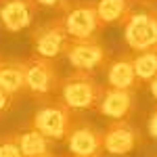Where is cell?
<instances>
[{
  "instance_id": "21",
  "label": "cell",
  "mask_w": 157,
  "mask_h": 157,
  "mask_svg": "<svg viewBox=\"0 0 157 157\" xmlns=\"http://www.w3.org/2000/svg\"><path fill=\"white\" fill-rule=\"evenodd\" d=\"M149 88H151V94H153V97H155V101H157V75L151 80V82H149Z\"/></svg>"
},
{
  "instance_id": "1",
  "label": "cell",
  "mask_w": 157,
  "mask_h": 157,
  "mask_svg": "<svg viewBox=\"0 0 157 157\" xmlns=\"http://www.w3.org/2000/svg\"><path fill=\"white\" fill-rule=\"evenodd\" d=\"M103 97V88L86 71H75L61 84V103L69 111L94 109Z\"/></svg>"
},
{
  "instance_id": "10",
  "label": "cell",
  "mask_w": 157,
  "mask_h": 157,
  "mask_svg": "<svg viewBox=\"0 0 157 157\" xmlns=\"http://www.w3.org/2000/svg\"><path fill=\"white\" fill-rule=\"evenodd\" d=\"M98 113L103 117H109L111 121L128 120L134 111V92L132 90H117V88H107L103 90V97L98 101Z\"/></svg>"
},
{
  "instance_id": "14",
  "label": "cell",
  "mask_w": 157,
  "mask_h": 157,
  "mask_svg": "<svg viewBox=\"0 0 157 157\" xmlns=\"http://www.w3.org/2000/svg\"><path fill=\"white\" fill-rule=\"evenodd\" d=\"M17 143H19V149H21V155L23 157H40V155L50 153L48 151V138L42 136L38 130H34L32 126L27 130L17 134Z\"/></svg>"
},
{
  "instance_id": "17",
  "label": "cell",
  "mask_w": 157,
  "mask_h": 157,
  "mask_svg": "<svg viewBox=\"0 0 157 157\" xmlns=\"http://www.w3.org/2000/svg\"><path fill=\"white\" fill-rule=\"evenodd\" d=\"M0 157H23L19 143H17V134L0 136Z\"/></svg>"
},
{
  "instance_id": "22",
  "label": "cell",
  "mask_w": 157,
  "mask_h": 157,
  "mask_svg": "<svg viewBox=\"0 0 157 157\" xmlns=\"http://www.w3.org/2000/svg\"><path fill=\"white\" fill-rule=\"evenodd\" d=\"M40 157H57V155H52V153H46V155H40Z\"/></svg>"
},
{
  "instance_id": "5",
  "label": "cell",
  "mask_w": 157,
  "mask_h": 157,
  "mask_svg": "<svg viewBox=\"0 0 157 157\" xmlns=\"http://www.w3.org/2000/svg\"><path fill=\"white\" fill-rule=\"evenodd\" d=\"M143 143L140 130L130 124V120L111 121L103 130V149L109 155H128Z\"/></svg>"
},
{
  "instance_id": "20",
  "label": "cell",
  "mask_w": 157,
  "mask_h": 157,
  "mask_svg": "<svg viewBox=\"0 0 157 157\" xmlns=\"http://www.w3.org/2000/svg\"><path fill=\"white\" fill-rule=\"evenodd\" d=\"M36 2V6L40 4V6H55V4H59L61 0H34Z\"/></svg>"
},
{
  "instance_id": "8",
  "label": "cell",
  "mask_w": 157,
  "mask_h": 157,
  "mask_svg": "<svg viewBox=\"0 0 157 157\" xmlns=\"http://www.w3.org/2000/svg\"><path fill=\"white\" fill-rule=\"evenodd\" d=\"M65 55H67V61L71 63V67H75V71H86V73L101 67L107 59L105 48L92 38L90 40H78V42L69 44Z\"/></svg>"
},
{
  "instance_id": "16",
  "label": "cell",
  "mask_w": 157,
  "mask_h": 157,
  "mask_svg": "<svg viewBox=\"0 0 157 157\" xmlns=\"http://www.w3.org/2000/svg\"><path fill=\"white\" fill-rule=\"evenodd\" d=\"M94 9L98 23H113L128 15V0H98Z\"/></svg>"
},
{
  "instance_id": "2",
  "label": "cell",
  "mask_w": 157,
  "mask_h": 157,
  "mask_svg": "<svg viewBox=\"0 0 157 157\" xmlns=\"http://www.w3.org/2000/svg\"><path fill=\"white\" fill-rule=\"evenodd\" d=\"M32 128L38 130L48 140H63L67 138L69 130L73 128L71 111L63 103H50L40 107L32 117Z\"/></svg>"
},
{
  "instance_id": "4",
  "label": "cell",
  "mask_w": 157,
  "mask_h": 157,
  "mask_svg": "<svg viewBox=\"0 0 157 157\" xmlns=\"http://www.w3.org/2000/svg\"><path fill=\"white\" fill-rule=\"evenodd\" d=\"M126 42L138 52L157 48V17L151 13L126 15Z\"/></svg>"
},
{
  "instance_id": "12",
  "label": "cell",
  "mask_w": 157,
  "mask_h": 157,
  "mask_svg": "<svg viewBox=\"0 0 157 157\" xmlns=\"http://www.w3.org/2000/svg\"><path fill=\"white\" fill-rule=\"evenodd\" d=\"M107 82L109 88H117V90H132L136 86V75H134V65L132 57H117L111 61L107 67Z\"/></svg>"
},
{
  "instance_id": "13",
  "label": "cell",
  "mask_w": 157,
  "mask_h": 157,
  "mask_svg": "<svg viewBox=\"0 0 157 157\" xmlns=\"http://www.w3.org/2000/svg\"><path fill=\"white\" fill-rule=\"evenodd\" d=\"M0 90H4L11 98L25 90L23 61H0Z\"/></svg>"
},
{
  "instance_id": "7",
  "label": "cell",
  "mask_w": 157,
  "mask_h": 157,
  "mask_svg": "<svg viewBox=\"0 0 157 157\" xmlns=\"http://www.w3.org/2000/svg\"><path fill=\"white\" fill-rule=\"evenodd\" d=\"M67 149L75 157H101L103 151V130L92 124H82L69 130L67 134Z\"/></svg>"
},
{
  "instance_id": "3",
  "label": "cell",
  "mask_w": 157,
  "mask_h": 157,
  "mask_svg": "<svg viewBox=\"0 0 157 157\" xmlns=\"http://www.w3.org/2000/svg\"><path fill=\"white\" fill-rule=\"evenodd\" d=\"M25 90L36 97H48L59 88V71L50 59L32 55L23 61Z\"/></svg>"
},
{
  "instance_id": "11",
  "label": "cell",
  "mask_w": 157,
  "mask_h": 157,
  "mask_svg": "<svg viewBox=\"0 0 157 157\" xmlns=\"http://www.w3.org/2000/svg\"><path fill=\"white\" fill-rule=\"evenodd\" d=\"M36 2L34 0H2L0 21L9 32H21L32 23Z\"/></svg>"
},
{
  "instance_id": "18",
  "label": "cell",
  "mask_w": 157,
  "mask_h": 157,
  "mask_svg": "<svg viewBox=\"0 0 157 157\" xmlns=\"http://www.w3.org/2000/svg\"><path fill=\"white\" fill-rule=\"evenodd\" d=\"M13 105V98L4 92V90H0V113H4V111H9Z\"/></svg>"
},
{
  "instance_id": "19",
  "label": "cell",
  "mask_w": 157,
  "mask_h": 157,
  "mask_svg": "<svg viewBox=\"0 0 157 157\" xmlns=\"http://www.w3.org/2000/svg\"><path fill=\"white\" fill-rule=\"evenodd\" d=\"M149 134L157 138V109L151 113V117H149Z\"/></svg>"
},
{
  "instance_id": "9",
  "label": "cell",
  "mask_w": 157,
  "mask_h": 157,
  "mask_svg": "<svg viewBox=\"0 0 157 157\" xmlns=\"http://www.w3.org/2000/svg\"><path fill=\"white\" fill-rule=\"evenodd\" d=\"M63 21V27L67 32V36L73 38L75 42L78 40H90L92 34L97 32L98 27V17H97V9L90 6V4H84V6H75L65 15Z\"/></svg>"
},
{
  "instance_id": "6",
  "label": "cell",
  "mask_w": 157,
  "mask_h": 157,
  "mask_svg": "<svg viewBox=\"0 0 157 157\" xmlns=\"http://www.w3.org/2000/svg\"><path fill=\"white\" fill-rule=\"evenodd\" d=\"M32 40H34V55L42 57V59H50V61L55 57H59L61 52H65L67 46H69V42H67L69 36H67L61 19L36 27Z\"/></svg>"
},
{
  "instance_id": "15",
  "label": "cell",
  "mask_w": 157,
  "mask_h": 157,
  "mask_svg": "<svg viewBox=\"0 0 157 157\" xmlns=\"http://www.w3.org/2000/svg\"><path fill=\"white\" fill-rule=\"evenodd\" d=\"M132 65H134L136 82H151L157 75V48L140 52L138 57L132 59Z\"/></svg>"
}]
</instances>
